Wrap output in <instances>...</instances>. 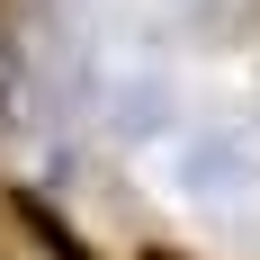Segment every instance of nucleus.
Wrapping results in <instances>:
<instances>
[{"mask_svg": "<svg viewBox=\"0 0 260 260\" xmlns=\"http://www.w3.org/2000/svg\"><path fill=\"white\" fill-rule=\"evenodd\" d=\"M9 215H18L27 234H36V251H45V260H99V251H90V242L72 234V224H63V215L45 207V198H27V188H9Z\"/></svg>", "mask_w": 260, "mask_h": 260, "instance_id": "obj_1", "label": "nucleus"}, {"mask_svg": "<svg viewBox=\"0 0 260 260\" xmlns=\"http://www.w3.org/2000/svg\"><path fill=\"white\" fill-rule=\"evenodd\" d=\"M144 260H188V251H171V242H144Z\"/></svg>", "mask_w": 260, "mask_h": 260, "instance_id": "obj_2", "label": "nucleus"}]
</instances>
